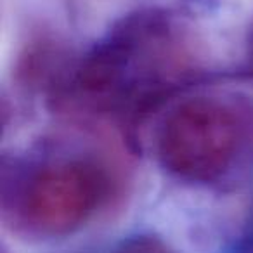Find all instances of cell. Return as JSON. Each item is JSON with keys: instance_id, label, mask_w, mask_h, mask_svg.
Segmentation results:
<instances>
[{"instance_id": "1", "label": "cell", "mask_w": 253, "mask_h": 253, "mask_svg": "<svg viewBox=\"0 0 253 253\" xmlns=\"http://www.w3.org/2000/svg\"><path fill=\"white\" fill-rule=\"evenodd\" d=\"M155 153L184 182H224L253 163V99L198 94L177 102L156 128Z\"/></svg>"}, {"instance_id": "2", "label": "cell", "mask_w": 253, "mask_h": 253, "mask_svg": "<svg viewBox=\"0 0 253 253\" xmlns=\"http://www.w3.org/2000/svg\"><path fill=\"white\" fill-rule=\"evenodd\" d=\"M109 180L99 163L56 156L19 169L4 182L2 210L18 232L59 239L82 229L108 196Z\"/></svg>"}, {"instance_id": "3", "label": "cell", "mask_w": 253, "mask_h": 253, "mask_svg": "<svg viewBox=\"0 0 253 253\" xmlns=\"http://www.w3.org/2000/svg\"><path fill=\"white\" fill-rule=\"evenodd\" d=\"M169 19L139 16L95 47L78 70V88L94 101L142 95L184 66V49Z\"/></svg>"}, {"instance_id": "4", "label": "cell", "mask_w": 253, "mask_h": 253, "mask_svg": "<svg viewBox=\"0 0 253 253\" xmlns=\"http://www.w3.org/2000/svg\"><path fill=\"white\" fill-rule=\"evenodd\" d=\"M111 253H175V250L158 236L137 234L123 239Z\"/></svg>"}]
</instances>
